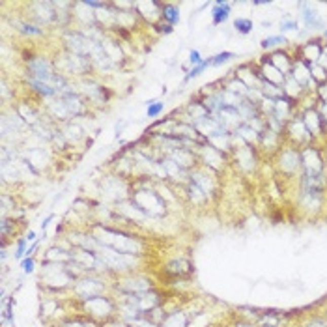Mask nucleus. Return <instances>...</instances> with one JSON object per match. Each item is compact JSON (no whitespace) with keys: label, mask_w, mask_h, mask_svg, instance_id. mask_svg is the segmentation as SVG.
Listing matches in <instances>:
<instances>
[{"label":"nucleus","mask_w":327,"mask_h":327,"mask_svg":"<svg viewBox=\"0 0 327 327\" xmlns=\"http://www.w3.org/2000/svg\"><path fill=\"white\" fill-rule=\"evenodd\" d=\"M129 200L137 208H140L144 213L148 215L150 219H161L168 213V204L167 200L161 196V193L155 187H148V189H137L131 191Z\"/></svg>","instance_id":"1"},{"label":"nucleus","mask_w":327,"mask_h":327,"mask_svg":"<svg viewBox=\"0 0 327 327\" xmlns=\"http://www.w3.org/2000/svg\"><path fill=\"white\" fill-rule=\"evenodd\" d=\"M75 277L71 275L67 264L42 262V284L51 292H62L73 286Z\"/></svg>","instance_id":"2"},{"label":"nucleus","mask_w":327,"mask_h":327,"mask_svg":"<svg viewBox=\"0 0 327 327\" xmlns=\"http://www.w3.org/2000/svg\"><path fill=\"white\" fill-rule=\"evenodd\" d=\"M83 303V312L84 316L92 318L97 323H107V321L113 320V316L118 312V303L114 301L113 298L108 296H97V298H92L88 301H81Z\"/></svg>","instance_id":"3"},{"label":"nucleus","mask_w":327,"mask_h":327,"mask_svg":"<svg viewBox=\"0 0 327 327\" xmlns=\"http://www.w3.org/2000/svg\"><path fill=\"white\" fill-rule=\"evenodd\" d=\"M75 83H77L79 94L84 95V99H86L92 107L108 105L111 97H113V92H111L103 83H99L95 77L81 79V81H75Z\"/></svg>","instance_id":"4"},{"label":"nucleus","mask_w":327,"mask_h":327,"mask_svg":"<svg viewBox=\"0 0 327 327\" xmlns=\"http://www.w3.org/2000/svg\"><path fill=\"white\" fill-rule=\"evenodd\" d=\"M275 167L280 174L288 178H296L298 174H303V163H301V152L296 146L286 144L275 154Z\"/></svg>","instance_id":"5"},{"label":"nucleus","mask_w":327,"mask_h":327,"mask_svg":"<svg viewBox=\"0 0 327 327\" xmlns=\"http://www.w3.org/2000/svg\"><path fill=\"white\" fill-rule=\"evenodd\" d=\"M73 294L79 301H88L92 298H97V296H103L105 290H107V284H105V279L103 275L99 273H88L79 277L71 286Z\"/></svg>","instance_id":"6"},{"label":"nucleus","mask_w":327,"mask_h":327,"mask_svg":"<svg viewBox=\"0 0 327 327\" xmlns=\"http://www.w3.org/2000/svg\"><path fill=\"white\" fill-rule=\"evenodd\" d=\"M99 189H101L103 196L113 200L114 206L118 202H124L131 196V181L122 178L118 174H108L99 181Z\"/></svg>","instance_id":"7"},{"label":"nucleus","mask_w":327,"mask_h":327,"mask_svg":"<svg viewBox=\"0 0 327 327\" xmlns=\"http://www.w3.org/2000/svg\"><path fill=\"white\" fill-rule=\"evenodd\" d=\"M299 152H301V163H303V174L301 176H318V174L327 172L325 157L321 154V150L318 148L316 140L312 144L299 148Z\"/></svg>","instance_id":"8"},{"label":"nucleus","mask_w":327,"mask_h":327,"mask_svg":"<svg viewBox=\"0 0 327 327\" xmlns=\"http://www.w3.org/2000/svg\"><path fill=\"white\" fill-rule=\"evenodd\" d=\"M60 40H62V49H64L65 53L79 54V56H88L90 58L94 42L84 36L81 30H77V28L64 30V32L60 34Z\"/></svg>","instance_id":"9"},{"label":"nucleus","mask_w":327,"mask_h":327,"mask_svg":"<svg viewBox=\"0 0 327 327\" xmlns=\"http://www.w3.org/2000/svg\"><path fill=\"white\" fill-rule=\"evenodd\" d=\"M24 17L30 19L32 23H36L42 28L56 26V10H54L53 2H49V0L26 4V15Z\"/></svg>","instance_id":"10"},{"label":"nucleus","mask_w":327,"mask_h":327,"mask_svg":"<svg viewBox=\"0 0 327 327\" xmlns=\"http://www.w3.org/2000/svg\"><path fill=\"white\" fill-rule=\"evenodd\" d=\"M198 159H200V165L206 167L208 170L215 174H221L228 167V163H230V155L223 154L219 150H215L211 144H204L202 148L198 150Z\"/></svg>","instance_id":"11"},{"label":"nucleus","mask_w":327,"mask_h":327,"mask_svg":"<svg viewBox=\"0 0 327 327\" xmlns=\"http://www.w3.org/2000/svg\"><path fill=\"white\" fill-rule=\"evenodd\" d=\"M114 288L118 290V294H131V296H137V294H142V292L154 290V282H152L150 277H144V275L127 273V275H122V279L116 282Z\"/></svg>","instance_id":"12"},{"label":"nucleus","mask_w":327,"mask_h":327,"mask_svg":"<svg viewBox=\"0 0 327 327\" xmlns=\"http://www.w3.org/2000/svg\"><path fill=\"white\" fill-rule=\"evenodd\" d=\"M301 120H303L305 127L310 133V137L318 140V138L325 137L327 135V124L325 120L321 118L318 108H307V111H301Z\"/></svg>","instance_id":"13"},{"label":"nucleus","mask_w":327,"mask_h":327,"mask_svg":"<svg viewBox=\"0 0 327 327\" xmlns=\"http://www.w3.org/2000/svg\"><path fill=\"white\" fill-rule=\"evenodd\" d=\"M236 161V165L239 167V170L243 172H255L258 167V148L255 146H243V148H236L230 154Z\"/></svg>","instance_id":"14"},{"label":"nucleus","mask_w":327,"mask_h":327,"mask_svg":"<svg viewBox=\"0 0 327 327\" xmlns=\"http://www.w3.org/2000/svg\"><path fill=\"white\" fill-rule=\"evenodd\" d=\"M298 8H299V19H301V23L305 24V28L309 30V32H314V30H325L327 28L325 19L321 17L320 12H318V10H314L310 4H307V2H299Z\"/></svg>","instance_id":"15"},{"label":"nucleus","mask_w":327,"mask_h":327,"mask_svg":"<svg viewBox=\"0 0 327 327\" xmlns=\"http://www.w3.org/2000/svg\"><path fill=\"white\" fill-rule=\"evenodd\" d=\"M321 53H323V42L320 38H314V40H309V42L298 45V56L296 58L305 62L307 65H312L320 60Z\"/></svg>","instance_id":"16"},{"label":"nucleus","mask_w":327,"mask_h":327,"mask_svg":"<svg viewBox=\"0 0 327 327\" xmlns=\"http://www.w3.org/2000/svg\"><path fill=\"white\" fill-rule=\"evenodd\" d=\"M10 24H12V28L21 34L24 38H42L47 34V28H42V26H38L36 23H32L30 19L23 17H10Z\"/></svg>","instance_id":"17"},{"label":"nucleus","mask_w":327,"mask_h":327,"mask_svg":"<svg viewBox=\"0 0 327 327\" xmlns=\"http://www.w3.org/2000/svg\"><path fill=\"white\" fill-rule=\"evenodd\" d=\"M13 108H15V113L23 118V122L28 127H34V125L38 124V122H42L43 118V111L40 107H36V105H32V103L28 101H19L17 105H12Z\"/></svg>","instance_id":"18"},{"label":"nucleus","mask_w":327,"mask_h":327,"mask_svg":"<svg viewBox=\"0 0 327 327\" xmlns=\"http://www.w3.org/2000/svg\"><path fill=\"white\" fill-rule=\"evenodd\" d=\"M60 129H62V133H64L65 140L69 142V146H79L81 142H86V129L79 124L77 120L60 125Z\"/></svg>","instance_id":"19"},{"label":"nucleus","mask_w":327,"mask_h":327,"mask_svg":"<svg viewBox=\"0 0 327 327\" xmlns=\"http://www.w3.org/2000/svg\"><path fill=\"white\" fill-rule=\"evenodd\" d=\"M282 142H284V137L279 135V133H275V131L268 129L260 135V144H258V148H262L264 152H268V154H277L280 148H282Z\"/></svg>","instance_id":"20"},{"label":"nucleus","mask_w":327,"mask_h":327,"mask_svg":"<svg viewBox=\"0 0 327 327\" xmlns=\"http://www.w3.org/2000/svg\"><path fill=\"white\" fill-rule=\"evenodd\" d=\"M266 58L269 60V64H273L277 69H279L284 77H288L292 73V67H294V60L290 54L286 53V51H282V49H279V51H273V53L269 54V56H266Z\"/></svg>","instance_id":"21"},{"label":"nucleus","mask_w":327,"mask_h":327,"mask_svg":"<svg viewBox=\"0 0 327 327\" xmlns=\"http://www.w3.org/2000/svg\"><path fill=\"white\" fill-rule=\"evenodd\" d=\"M215 116H217V120L221 122V125H223V127H225L228 133H234V131L238 129L239 125L243 124V122H241V118H239L238 108L225 107L219 114H215Z\"/></svg>","instance_id":"22"},{"label":"nucleus","mask_w":327,"mask_h":327,"mask_svg":"<svg viewBox=\"0 0 327 327\" xmlns=\"http://www.w3.org/2000/svg\"><path fill=\"white\" fill-rule=\"evenodd\" d=\"M232 6H234L232 2H226V0L213 2V8H211V23H213V26H221V24H225L230 19Z\"/></svg>","instance_id":"23"},{"label":"nucleus","mask_w":327,"mask_h":327,"mask_svg":"<svg viewBox=\"0 0 327 327\" xmlns=\"http://www.w3.org/2000/svg\"><path fill=\"white\" fill-rule=\"evenodd\" d=\"M260 77H262V81L271 83V84H277V86H282V84H284V79H286L273 64H269V60L266 58V56H264V60H262V65H260Z\"/></svg>","instance_id":"24"},{"label":"nucleus","mask_w":327,"mask_h":327,"mask_svg":"<svg viewBox=\"0 0 327 327\" xmlns=\"http://www.w3.org/2000/svg\"><path fill=\"white\" fill-rule=\"evenodd\" d=\"M165 271L168 275H172L174 279H185V277H189L193 273V264L189 260H185V258H178V260H172L170 264H167Z\"/></svg>","instance_id":"25"},{"label":"nucleus","mask_w":327,"mask_h":327,"mask_svg":"<svg viewBox=\"0 0 327 327\" xmlns=\"http://www.w3.org/2000/svg\"><path fill=\"white\" fill-rule=\"evenodd\" d=\"M282 90H284L286 97H288V99H292V101H296V103H299L305 97V95H307V90H305V86H301V84H299L296 79L292 77V75H288V77L284 79Z\"/></svg>","instance_id":"26"},{"label":"nucleus","mask_w":327,"mask_h":327,"mask_svg":"<svg viewBox=\"0 0 327 327\" xmlns=\"http://www.w3.org/2000/svg\"><path fill=\"white\" fill-rule=\"evenodd\" d=\"M184 191H185V196L189 198V202L193 204V206H206V204L209 202L208 195H206L196 184H193V181L184 185Z\"/></svg>","instance_id":"27"},{"label":"nucleus","mask_w":327,"mask_h":327,"mask_svg":"<svg viewBox=\"0 0 327 327\" xmlns=\"http://www.w3.org/2000/svg\"><path fill=\"white\" fill-rule=\"evenodd\" d=\"M292 77L296 79L301 86H305V90H307V84H309V81L312 79V75H310V65H307L305 62H301V60H294V67H292Z\"/></svg>","instance_id":"28"},{"label":"nucleus","mask_w":327,"mask_h":327,"mask_svg":"<svg viewBox=\"0 0 327 327\" xmlns=\"http://www.w3.org/2000/svg\"><path fill=\"white\" fill-rule=\"evenodd\" d=\"M221 86L225 90H228V92H232V94H236V95H239V97H247V92H249V86L241 81V79H238L236 75H234V71H232V75L228 79H225L223 83H221Z\"/></svg>","instance_id":"29"},{"label":"nucleus","mask_w":327,"mask_h":327,"mask_svg":"<svg viewBox=\"0 0 327 327\" xmlns=\"http://www.w3.org/2000/svg\"><path fill=\"white\" fill-rule=\"evenodd\" d=\"M189 318L184 312V310H172V312H168L165 321L161 323L159 327H189Z\"/></svg>","instance_id":"30"},{"label":"nucleus","mask_w":327,"mask_h":327,"mask_svg":"<svg viewBox=\"0 0 327 327\" xmlns=\"http://www.w3.org/2000/svg\"><path fill=\"white\" fill-rule=\"evenodd\" d=\"M236 135H239V137L243 138L245 142L249 144V146H255V148H258V144H260V133L256 129H252L249 124H241L238 127V129L234 131Z\"/></svg>","instance_id":"31"},{"label":"nucleus","mask_w":327,"mask_h":327,"mask_svg":"<svg viewBox=\"0 0 327 327\" xmlns=\"http://www.w3.org/2000/svg\"><path fill=\"white\" fill-rule=\"evenodd\" d=\"M161 19H163V23L174 24L179 23V8L176 4H170V2H163V8H161Z\"/></svg>","instance_id":"32"},{"label":"nucleus","mask_w":327,"mask_h":327,"mask_svg":"<svg viewBox=\"0 0 327 327\" xmlns=\"http://www.w3.org/2000/svg\"><path fill=\"white\" fill-rule=\"evenodd\" d=\"M60 327H99V323L88 316H69L60 321Z\"/></svg>","instance_id":"33"},{"label":"nucleus","mask_w":327,"mask_h":327,"mask_svg":"<svg viewBox=\"0 0 327 327\" xmlns=\"http://www.w3.org/2000/svg\"><path fill=\"white\" fill-rule=\"evenodd\" d=\"M262 49H266V51H271V49H279V47H286L288 45V40L286 36L282 34H273V36H266L262 40Z\"/></svg>","instance_id":"34"},{"label":"nucleus","mask_w":327,"mask_h":327,"mask_svg":"<svg viewBox=\"0 0 327 327\" xmlns=\"http://www.w3.org/2000/svg\"><path fill=\"white\" fill-rule=\"evenodd\" d=\"M234 30L241 34V36H249L250 32L255 30V23H252V19L249 17H238L234 21Z\"/></svg>","instance_id":"35"},{"label":"nucleus","mask_w":327,"mask_h":327,"mask_svg":"<svg viewBox=\"0 0 327 327\" xmlns=\"http://www.w3.org/2000/svg\"><path fill=\"white\" fill-rule=\"evenodd\" d=\"M163 111H165V101H161V99H150L146 103V118H157L163 114Z\"/></svg>","instance_id":"36"},{"label":"nucleus","mask_w":327,"mask_h":327,"mask_svg":"<svg viewBox=\"0 0 327 327\" xmlns=\"http://www.w3.org/2000/svg\"><path fill=\"white\" fill-rule=\"evenodd\" d=\"M208 67H211V62H209V58H204L202 64L195 65V67H191L189 71H187V75H185V79H184V84L189 83V81H193V79H196L198 75H202V73L206 71Z\"/></svg>","instance_id":"37"},{"label":"nucleus","mask_w":327,"mask_h":327,"mask_svg":"<svg viewBox=\"0 0 327 327\" xmlns=\"http://www.w3.org/2000/svg\"><path fill=\"white\" fill-rule=\"evenodd\" d=\"M280 32H294V30H299V21L292 15H286V17L280 19L279 23Z\"/></svg>","instance_id":"38"},{"label":"nucleus","mask_w":327,"mask_h":327,"mask_svg":"<svg viewBox=\"0 0 327 327\" xmlns=\"http://www.w3.org/2000/svg\"><path fill=\"white\" fill-rule=\"evenodd\" d=\"M232 58H236V54L230 53V51H223V53H217L215 56H211L209 62H211L213 67H217V65H223V64H226V62H230Z\"/></svg>","instance_id":"39"},{"label":"nucleus","mask_w":327,"mask_h":327,"mask_svg":"<svg viewBox=\"0 0 327 327\" xmlns=\"http://www.w3.org/2000/svg\"><path fill=\"white\" fill-rule=\"evenodd\" d=\"M54 312H58V301L56 299H45L42 303V316L43 318H49Z\"/></svg>","instance_id":"40"},{"label":"nucleus","mask_w":327,"mask_h":327,"mask_svg":"<svg viewBox=\"0 0 327 327\" xmlns=\"http://www.w3.org/2000/svg\"><path fill=\"white\" fill-rule=\"evenodd\" d=\"M310 75H312V79H314L318 84L327 83V71L323 69V67H320L318 64L310 65Z\"/></svg>","instance_id":"41"},{"label":"nucleus","mask_w":327,"mask_h":327,"mask_svg":"<svg viewBox=\"0 0 327 327\" xmlns=\"http://www.w3.org/2000/svg\"><path fill=\"white\" fill-rule=\"evenodd\" d=\"M34 266H36V260H34V256H26L24 260H21V268H23V273L24 275L34 273Z\"/></svg>","instance_id":"42"},{"label":"nucleus","mask_w":327,"mask_h":327,"mask_svg":"<svg viewBox=\"0 0 327 327\" xmlns=\"http://www.w3.org/2000/svg\"><path fill=\"white\" fill-rule=\"evenodd\" d=\"M202 62H204V58H202V54H200V51H198V49H191V51H189V64H191V67H195V65L202 64Z\"/></svg>","instance_id":"43"},{"label":"nucleus","mask_w":327,"mask_h":327,"mask_svg":"<svg viewBox=\"0 0 327 327\" xmlns=\"http://www.w3.org/2000/svg\"><path fill=\"white\" fill-rule=\"evenodd\" d=\"M154 28L157 30L159 34H163V36H167V34H172V32H174V26H170V24H167V23H163V21H161L157 26H154Z\"/></svg>","instance_id":"44"},{"label":"nucleus","mask_w":327,"mask_h":327,"mask_svg":"<svg viewBox=\"0 0 327 327\" xmlns=\"http://www.w3.org/2000/svg\"><path fill=\"white\" fill-rule=\"evenodd\" d=\"M53 219H54V213H49L47 217L42 221V230H47V226L51 225V221H53Z\"/></svg>","instance_id":"45"},{"label":"nucleus","mask_w":327,"mask_h":327,"mask_svg":"<svg viewBox=\"0 0 327 327\" xmlns=\"http://www.w3.org/2000/svg\"><path fill=\"white\" fill-rule=\"evenodd\" d=\"M316 64L320 65V67H323V69H325V71H327V54H323V53H321L320 60H318V62H316Z\"/></svg>","instance_id":"46"},{"label":"nucleus","mask_w":327,"mask_h":327,"mask_svg":"<svg viewBox=\"0 0 327 327\" xmlns=\"http://www.w3.org/2000/svg\"><path fill=\"white\" fill-rule=\"evenodd\" d=\"M252 6H271V0H255Z\"/></svg>","instance_id":"47"},{"label":"nucleus","mask_w":327,"mask_h":327,"mask_svg":"<svg viewBox=\"0 0 327 327\" xmlns=\"http://www.w3.org/2000/svg\"><path fill=\"white\" fill-rule=\"evenodd\" d=\"M24 238L28 239V243H34V239H36V232H34V230H28V232H26V236H24Z\"/></svg>","instance_id":"48"}]
</instances>
